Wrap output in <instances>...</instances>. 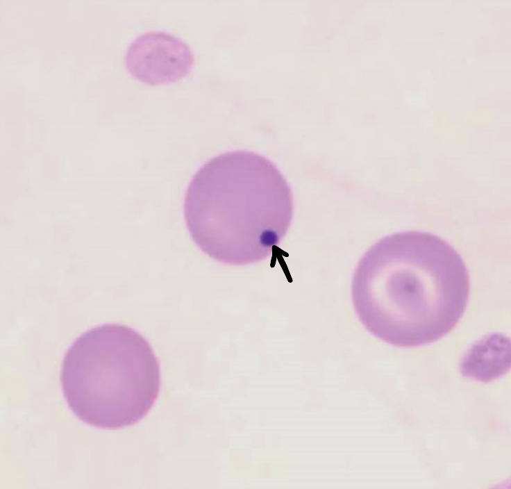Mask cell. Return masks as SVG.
I'll use <instances>...</instances> for the list:
<instances>
[{
    "mask_svg": "<svg viewBox=\"0 0 511 489\" xmlns=\"http://www.w3.org/2000/svg\"><path fill=\"white\" fill-rule=\"evenodd\" d=\"M469 275L458 251L438 235L407 231L383 237L363 254L351 281L364 327L398 347L446 335L464 314Z\"/></svg>",
    "mask_w": 511,
    "mask_h": 489,
    "instance_id": "cell-1",
    "label": "cell"
},
{
    "mask_svg": "<svg viewBox=\"0 0 511 489\" xmlns=\"http://www.w3.org/2000/svg\"><path fill=\"white\" fill-rule=\"evenodd\" d=\"M291 188L264 156L236 150L205 163L187 187L183 214L195 244L213 260L246 265L268 258L287 234Z\"/></svg>",
    "mask_w": 511,
    "mask_h": 489,
    "instance_id": "cell-2",
    "label": "cell"
},
{
    "mask_svg": "<svg viewBox=\"0 0 511 489\" xmlns=\"http://www.w3.org/2000/svg\"><path fill=\"white\" fill-rule=\"evenodd\" d=\"M63 397L83 422L115 430L140 421L160 389L158 359L149 341L120 324L93 327L77 338L61 367Z\"/></svg>",
    "mask_w": 511,
    "mask_h": 489,
    "instance_id": "cell-3",
    "label": "cell"
},
{
    "mask_svg": "<svg viewBox=\"0 0 511 489\" xmlns=\"http://www.w3.org/2000/svg\"><path fill=\"white\" fill-rule=\"evenodd\" d=\"M194 56L178 38L163 31H149L129 45L125 66L135 79L149 85L176 82L191 71Z\"/></svg>",
    "mask_w": 511,
    "mask_h": 489,
    "instance_id": "cell-4",
    "label": "cell"
},
{
    "mask_svg": "<svg viewBox=\"0 0 511 489\" xmlns=\"http://www.w3.org/2000/svg\"><path fill=\"white\" fill-rule=\"evenodd\" d=\"M509 367V339L500 334H493L468 351L461 363V372L467 378L489 382L502 376Z\"/></svg>",
    "mask_w": 511,
    "mask_h": 489,
    "instance_id": "cell-5",
    "label": "cell"
}]
</instances>
